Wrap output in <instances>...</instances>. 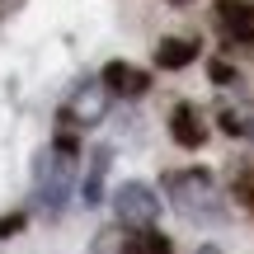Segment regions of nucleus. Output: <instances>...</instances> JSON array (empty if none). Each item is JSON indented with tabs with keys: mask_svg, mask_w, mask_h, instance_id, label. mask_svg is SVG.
<instances>
[{
	"mask_svg": "<svg viewBox=\"0 0 254 254\" xmlns=\"http://www.w3.org/2000/svg\"><path fill=\"white\" fill-rule=\"evenodd\" d=\"M170 193H174V202H179L184 217H193V221H217V212H221V193H217V184H212L207 170L170 174Z\"/></svg>",
	"mask_w": 254,
	"mask_h": 254,
	"instance_id": "obj_1",
	"label": "nucleus"
},
{
	"mask_svg": "<svg viewBox=\"0 0 254 254\" xmlns=\"http://www.w3.org/2000/svg\"><path fill=\"white\" fill-rule=\"evenodd\" d=\"M33 174H38V198H43V212H62V202H66V193H71V160L66 155H57V151H43L38 155V165H33Z\"/></svg>",
	"mask_w": 254,
	"mask_h": 254,
	"instance_id": "obj_2",
	"label": "nucleus"
},
{
	"mask_svg": "<svg viewBox=\"0 0 254 254\" xmlns=\"http://www.w3.org/2000/svg\"><path fill=\"white\" fill-rule=\"evenodd\" d=\"M113 212H118L123 226L146 231V226H155V217H160V198H155L151 184H123L118 198H113Z\"/></svg>",
	"mask_w": 254,
	"mask_h": 254,
	"instance_id": "obj_3",
	"label": "nucleus"
},
{
	"mask_svg": "<svg viewBox=\"0 0 254 254\" xmlns=\"http://www.w3.org/2000/svg\"><path fill=\"white\" fill-rule=\"evenodd\" d=\"M104 109H109V85L104 80H85V85H75V90L66 94V113L62 118L75 123V127H94L104 118Z\"/></svg>",
	"mask_w": 254,
	"mask_h": 254,
	"instance_id": "obj_4",
	"label": "nucleus"
},
{
	"mask_svg": "<svg viewBox=\"0 0 254 254\" xmlns=\"http://www.w3.org/2000/svg\"><path fill=\"white\" fill-rule=\"evenodd\" d=\"M99 80L109 85V94H123V99H136V94L151 90V75L136 71V66H127V62H109Z\"/></svg>",
	"mask_w": 254,
	"mask_h": 254,
	"instance_id": "obj_5",
	"label": "nucleus"
},
{
	"mask_svg": "<svg viewBox=\"0 0 254 254\" xmlns=\"http://www.w3.org/2000/svg\"><path fill=\"white\" fill-rule=\"evenodd\" d=\"M217 19L236 43H254V5L250 0H217Z\"/></svg>",
	"mask_w": 254,
	"mask_h": 254,
	"instance_id": "obj_6",
	"label": "nucleus"
},
{
	"mask_svg": "<svg viewBox=\"0 0 254 254\" xmlns=\"http://www.w3.org/2000/svg\"><path fill=\"white\" fill-rule=\"evenodd\" d=\"M170 132H174V141L189 146V151H198V146L207 141V127H202V118H198L193 104H179V109L170 113Z\"/></svg>",
	"mask_w": 254,
	"mask_h": 254,
	"instance_id": "obj_7",
	"label": "nucleus"
},
{
	"mask_svg": "<svg viewBox=\"0 0 254 254\" xmlns=\"http://www.w3.org/2000/svg\"><path fill=\"white\" fill-rule=\"evenodd\" d=\"M193 57H198V43H193V38H165V43L155 47V66H160V71H184Z\"/></svg>",
	"mask_w": 254,
	"mask_h": 254,
	"instance_id": "obj_8",
	"label": "nucleus"
},
{
	"mask_svg": "<svg viewBox=\"0 0 254 254\" xmlns=\"http://www.w3.org/2000/svg\"><path fill=\"white\" fill-rule=\"evenodd\" d=\"M123 254H174V245L155 226H146V231H136V236L123 240Z\"/></svg>",
	"mask_w": 254,
	"mask_h": 254,
	"instance_id": "obj_9",
	"label": "nucleus"
},
{
	"mask_svg": "<svg viewBox=\"0 0 254 254\" xmlns=\"http://www.w3.org/2000/svg\"><path fill=\"white\" fill-rule=\"evenodd\" d=\"M104 170H109V151L94 155V170H90V179H85V202H90V207L104 198Z\"/></svg>",
	"mask_w": 254,
	"mask_h": 254,
	"instance_id": "obj_10",
	"label": "nucleus"
},
{
	"mask_svg": "<svg viewBox=\"0 0 254 254\" xmlns=\"http://www.w3.org/2000/svg\"><path fill=\"white\" fill-rule=\"evenodd\" d=\"M221 127L226 132H236V136H245V132H254V109H221Z\"/></svg>",
	"mask_w": 254,
	"mask_h": 254,
	"instance_id": "obj_11",
	"label": "nucleus"
},
{
	"mask_svg": "<svg viewBox=\"0 0 254 254\" xmlns=\"http://www.w3.org/2000/svg\"><path fill=\"white\" fill-rule=\"evenodd\" d=\"M52 151H57V155H66V160H75V132H57Z\"/></svg>",
	"mask_w": 254,
	"mask_h": 254,
	"instance_id": "obj_12",
	"label": "nucleus"
},
{
	"mask_svg": "<svg viewBox=\"0 0 254 254\" xmlns=\"http://www.w3.org/2000/svg\"><path fill=\"white\" fill-rule=\"evenodd\" d=\"M24 221H28L24 212H9V217L0 221V236H14V231H24Z\"/></svg>",
	"mask_w": 254,
	"mask_h": 254,
	"instance_id": "obj_13",
	"label": "nucleus"
},
{
	"mask_svg": "<svg viewBox=\"0 0 254 254\" xmlns=\"http://www.w3.org/2000/svg\"><path fill=\"white\" fill-rule=\"evenodd\" d=\"M212 80H217V85H231V80H236V71H231L226 62H212Z\"/></svg>",
	"mask_w": 254,
	"mask_h": 254,
	"instance_id": "obj_14",
	"label": "nucleus"
},
{
	"mask_svg": "<svg viewBox=\"0 0 254 254\" xmlns=\"http://www.w3.org/2000/svg\"><path fill=\"white\" fill-rule=\"evenodd\" d=\"M240 198H245L250 207H254V179H240Z\"/></svg>",
	"mask_w": 254,
	"mask_h": 254,
	"instance_id": "obj_15",
	"label": "nucleus"
},
{
	"mask_svg": "<svg viewBox=\"0 0 254 254\" xmlns=\"http://www.w3.org/2000/svg\"><path fill=\"white\" fill-rule=\"evenodd\" d=\"M198 254H221V250H212V245H202V250H198Z\"/></svg>",
	"mask_w": 254,
	"mask_h": 254,
	"instance_id": "obj_16",
	"label": "nucleus"
},
{
	"mask_svg": "<svg viewBox=\"0 0 254 254\" xmlns=\"http://www.w3.org/2000/svg\"><path fill=\"white\" fill-rule=\"evenodd\" d=\"M170 5H189V0H170Z\"/></svg>",
	"mask_w": 254,
	"mask_h": 254,
	"instance_id": "obj_17",
	"label": "nucleus"
}]
</instances>
